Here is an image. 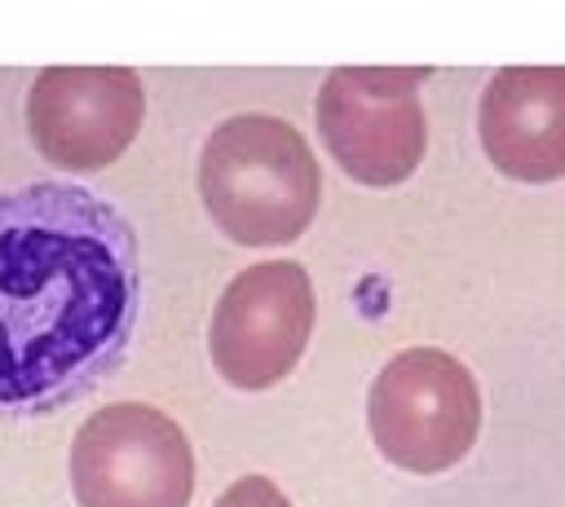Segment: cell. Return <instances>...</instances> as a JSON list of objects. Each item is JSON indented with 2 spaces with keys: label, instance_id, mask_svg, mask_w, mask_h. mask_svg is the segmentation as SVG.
I'll use <instances>...</instances> for the list:
<instances>
[{
  "label": "cell",
  "instance_id": "ba28073f",
  "mask_svg": "<svg viewBox=\"0 0 565 507\" xmlns=\"http://www.w3.org/2000/svg\"><path fill=\"white\" fill-rule=\"evenodd\" d=\"M486 159L512 181L565 176V66H503L477 101Z\"/></svg>",
  "mask_w": 565,
  "mask_h": 507
},
{
  "label": "cell",
  "instance_id": "8992f818",
  "mask_svg": "<svg viewBox=\"0 0 565 507\" xmlns=\"http://www.w3.org/2000/svg\"><path fill=\"white\" fill-rule=\"evenodd\" d=\"M313 335V282L296 260H260L230 278L212 309L207 353L225 384L274 388L296 370Z\"/></svg>",
  "mask_w": 565,
  "mask_h": 507
},
{
  "label": "cell",
  "instance_id": "9c48e42d",
  "mask_svg": "<svg viewBox=\"0 0 565 507\" xmlns=\"http://www.w3.org/2000/svg\"><path fill=\"white\" fill-rule=\"evenodd\" d=\"M212 507H291V498L269 476H238Z\"/></svg>",
  "mask_w": 565,
  "mask_h": 507
},
{
  "label": "cell",
  "instance_id": "277c9868",
  "mask_svg": "<svg viewBox=\"0 0 565 507\" xmlns=\"http://www.w3.org/2000/svg\"><path fill=\"white\" fill-rule=\"evenodd\" d=\"M424 79L428 66H335L322 79L313 123L349 181L388 190L419 168L428 150Z\"/></svg>",
  "mask_w": 565,
  "mask_h": 507
},
{
  "label": "cell",
  "instance_id": "6da1fadb",
  "mask_svg": "<svg viewBox=\"0 0 565 507\" xmlns=\"http://www.w3.org/2000/svg\"><path fill=\"white\" fill-rule=\"evenodd\" d=\"M141 309L128 216L88 185L0 190V414H53L124 362Z\"/></svg>",
  "mask_w": 565,
  "mask_h": 507
},
{
  "label": "cell",
  "instance_id": "7a4b0ae2",
  "mask_svg": "<svg viewBox=\"0 0 565 507\" xmlns=\"http://www.w3.org/2000/svg\"><path fill=\"white\" fill-rule=\"evenodd\" d=\"M199 198L238 247L296 242L322 203V168L296 123L265 110L221 119L199 150Z\"/></svg>",
  "mask_w": 565,
  "mask_h": 507
},
{
  "label": "cell",
  "instance_id": "5b68a950",
  "mask_svg": "<svg viewBox=\"0 0 565 507\" xmlns=\"http://www.w3.org/2000/svg\"><path fill=\"white\" fill-rule=\"evenodd\" d=\"M71 494L79 507H190L194 450L146 401L97 406L71 441Z\"/></svg>",
  "mask_w": 565,
  "mask_h": 507
},
{
  "label": "cell",
  "instance_id": "52a82bcc",
  "mask_svg": "<svg viewBox=\"0 0 565 507\" xmlns=\"http://www.w3.org/2000/svg\"><path fill=\"white\" fill-rule=\"evenodd\" d=\"M26 137L62 172L110 168L146 119L132 66H44L26 88Z\"/></svg>",
  "mask_w": 565,
  "mask_h": 507
},
{
  "label": "cell",
  "instance_id": "3957f363",
  "mask_svg": "<svg viewBox=\"0 0 565 507\" xmlns=\"http://www.w3.org/2000/svg\"><path fill=\"white\" fill-rule=\"evenodd\" d=\"M366 428L393 467L437 476L477 445L481 388L446 348H402L371 379Z\"/></svg>",
  "mask_w": 565,
  "mask_h": 507
}]
</instances>
